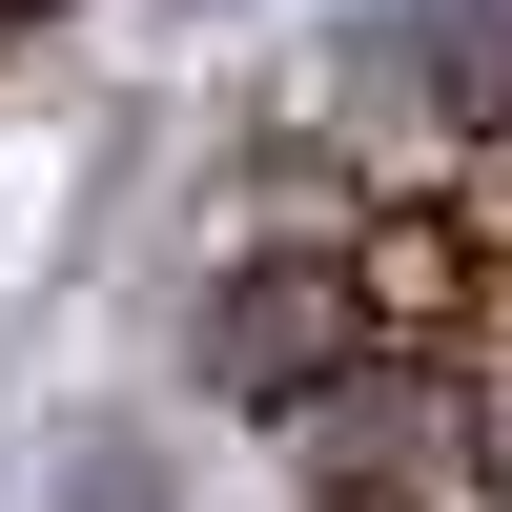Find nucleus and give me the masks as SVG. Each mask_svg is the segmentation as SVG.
<instances>
[{
  "label": "nucleus",
  "instance_id": "1",
  "mask_svg": "<svg viewBox=\"0 0 512 512\" xmlns=\"http://www.w3.org/2000/svg\"><path fill=\"white\" fill-rule=\"evenodd\" d=\"M369 369V308H349V246H246L205 287V390L226 410H328Z\"/></svg>",
  "mask_w": 512,
  "mask_h": 512
},
{
  "label": "nucleus",
  "instance_id": "2",
  "mask_svg": "<svg viewBox=\"0 0 512 512\" xmlns=\"http://www.w3.org/2000/svg\"><path fill=\"white\" fill-rule=\"evenodd\" d=\"M451 410H472V472H492V492H512V308H492V328H472V369H451Z\"/></svg>",
  "mask_w": 512,
  "mask_h": 512
},
{
  "label": "nucleus",
  "instance_id": "3",
  "mask_svg": "<svg viewBox=\"0 0 512 512\" xmlns=\"http://www.w3.org/2000/svg\"><path fill=\"white\" fill-rule=\"evenodd\" d=\"M451 226L512 267V123H472V144H451Z\"/></svg>",
  "mask_w": 512,
  "mask_h": 512
},
{
  "label": "nucleus",
  "instance_id": "4",
  "mask_svg": "<svg viewBox=\"0 0 512 512\" xmlns=\"http://www.w3.org/2000/svg\"><path fill=\"white\" fill-rule=\"evenodd\" d=\"M21 21H41V0H0V41H21Z\"/></svg>",
  "mask_w": 512,
  "mask_h": 512
}]
</instances>
